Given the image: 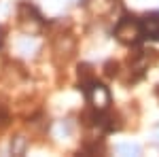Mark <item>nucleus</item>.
<instances>
[{"label":"nucleus","instance_id":"obj_1","mask_svg":"<svg viewBox=\"0 0 159 157\" xmlns=\"http://www.w3.org/2000/svg\"><path fill=\"white\" fill-rule=\"evenodd\" d=\"M140 34H142V24H138L134 17H123L119 21V25L115 28V36L125 45L136 43L140 38Z\"/></svg>","mask_w":159,"mask_h":157},{"label":"nucleus","instance_id":"obj_2","mask_svg":"<svg viewBox=\"0 0 159 157\" xmlns=\"http://www.w3.org/2000/svg\"><path fill=\"white\" fill-rule=\"evenodd\" d=\"M85 94H87L89 104L96 106L98 110H104L110 104V94H108V89H106L102 83H96V81L87 83L85 85Z\"/></svg>","mask_w":159,"mask_h":157},{"label":"nucleus","instance_id":"obj_3","mask_svg":"<svg viewBox=\"0 0 159 157\" xmlns=\"http://www.w3.org/2000/svg\"><path fill=\"white\" fill-rule=\"evenodd\" d=\"M142 32L147 38L159 40V13H151L142 19Z\"/></svg>","mask_w":159,"mask_h":157},{"label":"nucleus","instance_id":"obj_4","mask_svg":"<svg viewBox=\"0 0 159 157\" xmlns=\"http://www.w3.org/2000/svg\"><path fill=\"white\" fill-rule=\"evenodd\" d=\"M117 153H121V155H138L140 153V146L129 145V142H121V145H117Z\"/></svg>","mask_w":159,"mask_h":157},{"label":"nucleus","instance_id":"obj_5","mask_svg":"<svg viewBox=\"0 0 159 157\" xmlns=\"http://www.w3.org/2000/svg\"><path fill=\"white\" fill-rule=\"evenodd\" d=\"M7 121H9V113H7V109L0 104V125H4Z\"/></svg>","mask_w":159,"mask_h":157}]
</instances>
